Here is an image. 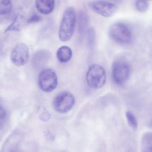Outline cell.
<instances>
[{
	"mask_svg": "<svg viewBox=\"0 0 152 152\" xmlns=\"http://www.w3.org/2000/svg\"><path fill=\"white\" fill-rule=\"evenodd\" d=\"M89 25V18L84 10L79 11L78 15V26L79 33L84 34L87 32Z\"/></svg>",
	"mask_w": 152,
	"mask_h": 152,
	"instance_id": "10",
	"label": "cell"
},
{
	"mask_svg": "<svg viewBox=\"0 0 152 152\" xmlns=\"http://www.w3.org/2000/svg\"><path fill=\"white\" fill-rule=\"evenodd\" d=\"M126 117L129 125L134 129H136L138 126L137 120L132 112L127 111L126 112Z\"/></svg>",
	"mask_w": 152,
	"mask_h": 152,
	"instance_id": "17",
	"label": "cell"
},
{
	"mask_svg": "<svg viewBox=\"0 0 152 152\" xmlns=\"http://www.w3.org/2000/svg\"><path fill=\"white\" fill-rule=\"evenodd\" d=\"M50 56V53L47 50H42L38 52L36 56L38 66L42 67L47 64Z\"/></svg>",
	"mask_w": 152,
	"mask_h": 152,
	"instance_id": "14",
	"label": "cell"
},
{
	"mask_svg": "<svg viewBox=\"0 0 152 152\" xmlns=\"http://www.w3.org/2000/svg\"><path fill=\"white\" fill-rule=\"evenodd\" d=\"M7 119V113L5 109L0 106V129L3 127Z\"/></svg>",
	"mask_w": 152,
	"mask_h": 152,
	"instance_id": "19",
	"label": "cell"
},
{
	"mask_svg": "<svg viewBox=\"0 0 152 152\" xmlns=\"http://www.w3.org/2000/svg\"><path fill=\"white\" fill-rule=\"evenodd\" d=\"M72 50L66 46H63L58 49L57 56L58 60L62 63L69 61L72 57Z\"/></svg>",
	"mask_w": 152,
	"mask_h": 152,
	"instance_id": "11",
	"label": "cell"
},
{
	"mask_svg": "<svg viewBox=\"0 0 152 152\" xmlns=\"http://www.w3.org/2000/svg\"><path fill=\"white\" fill-rule=\"evenodd\" d=\"M96 40V34L94 29L93 28H89L87 31V44L90 50L94 47Z\"/></svg>",
	"mask_w": 152,
	"mask_h": 152,
	"instance_id": "15",
	"label": "cell"
},
{
	"mask_svg": "<svg viewBox=\"0 0 152 152\" xmlns=\"http://www.w3.org/2000/svg\"><path fill=\"white\" fill-rule=\"evenodd\" d=\"M149 125H150V126H151V127L152 128V120H151L150 123H149Z\"/></svg>",
	"mask_w": 152,
	"mask_h": 152,
	"instance_id": "21",
	"label": "cell"
},
{
	"mask_svg": "<svg viewBox=\"0 0 152 152\" xmlns=\"http://www.w3.org/2000/svg\"><path fill=\"white\" fill-rule=\"evenodd\" d=\"M142 152H152V133L145 134L142 138Z\"/></svg>",
	"mask_w": 152,
	"mask_h": 152,
	"instance_id": "13",
	"label": "cell"
},
{
	"mask_svg": "<svg viewBox=\"0 0 152 152\" xmlns=\"http://www.w3.org/2000/svg\"><path fill=\"white\" fill-rule=\"evenodd\" d=\"M109 35L113 40L121 44H127L132 41L131 30L127 25L122 22L113 24L109 29Z\"/></svg>",
	"mask_w": 152,
	"mask_h": 152,
	"instance_id": "3",
	"label": "cell"
},
{
	"mask_svg": "<svg viewBox=\"0 0 152 152\" xmlns=\"http://www.w3.org/2000/svg\"><path fill=\"white\" fill-rule=\"evenodd\" d=\"M88 5L92 10L106 18L113 16L118 9L115 4L106 1H93L89 2Z\"/></svg>",
	"mask_w": 152,
	"mask_h": 152,
	"instance_id": "7",
	"label": "cell"
},
{
	"mask_svg": "<svg viewBox=\"0 0 152 152\" xmlns=\"http://www.w3.org/2000/svg\"><path fill=\"white\" fill-rule=\"evenodd\" d=\"M12 152H17V151H13Z\"/></svg>",
	"mask_w": 152,
	"mask_h": 152,
	"instance_id": "22",
	"label": "cell"
},
{
	"mask_svg": "<svg viewBox=\"0 0 152 152\" xmlns=\"http://www.w3.org/2000/svg\"><path fill=\"white\" fill-rule=\"evenodd\" d=\"M77 16L74 7L66 9L62 16L59 29V37L61 41L67 42L70 40L75 30Z\"/></svg>",
	"mask_w": 152,
	"mask_h": 152,
	"instance_id": "1",
	"label": "cell"
},
{
	"mask_svg": "<svg viewBox=\"0 0 152 152\" xmlns=\"http://www.w3.org/2000/svg\"><path fill=\"white\" fill-rule=\"evenodd\" d=\"M130 67L123 60H117L113 62L112 68V77L114 83L118 86L124 85L129 78Z\"/></svg>",
	"mask_w": 152,
	"mask_h": 152,
	"instance_id": "4",
	"label": "cell"
},
{
	"mask_svg": "<svg viewBox=\"0 0 152 152\" xmlns=\"http://www.w3.org/2000/svg\"><path fill=\"white\" fill-rule=\"evenodd\" d=\"M38 83L42 91L50 93L55 90L58 86V77L52 69H45L40 73L38 77Z\"/></svg>",
	"mask_w": 152,
	"mask_h": 152,
	"instance_id": "6",
	"label": "cell"
},
{
	"mask_svg": "<svg viewBox=\"0 0 152 152\" xmlns=\"http://www.w3.org/2000/svg\"><path fill=\"white\" fill-rule=\"evenodd\" d=\"M136 8L141 12H145L149 9V3L147 1H137L135 2Z\"/></svg>",
	"mask_w": 152,
	"mask_h": 152,
	"instance_id": "18",
	"label": "cell"
},
{
	"mask_svg": "<svg viewBox=\"0 0 152 152\" xmlns=\"http://www.w3.org/2000/svg\"><path fill=\"white\" fill-rule=\"evenodd\" d=\"M75 100L71 93L67 91L61 92L54 98L53 108L57 112L64 113L68 112L75 105Z\"/></svg>",
	"mask_w": 152,
	"mask_h": 152,
	"instance_id": "5",
	"label": "cell"
},
{
	"mask_svg": "<svg viewBox=\"0 0 152 152\" xmlns=\"http://www.w3.org/2000/svg\"><path fill=\"white\" fill-rule=\"evenodd\" d=\"M12 9V3L9 0L0 1V15H5L10 12Z\"/></svg>",
	"mask_w": 152,
	"mask_h": 152,
	"instance_id": "16",
	"label": "cell"
},
{
	"mask_svg": "<svg viewBox=\"0 0 152 152\" xmlns=\"http://www.w3.org/2000/svg\"><path fill=\"white\" fill-rule=\"evenodd\" d=\"M41 17L37 14H34L30 16L28 19V23H34L40 22L41 21Z\"/></svg>",
	"mask_w": 152,
	"mask_h": 152,
	"instance_id": "20",
	"label": "cell"
},
{
	"mask_svg": "<svg viewBox=\"0 0 152 152\" xmlns=\"http://www.w3.org/2000/svg\"><path fill=\"white\" fill-rule=\"evenodd\" d=\"M11 60L17 66H22L27 63L29 60V48L23 43L17 44L12 51Z\"/></svg>",
	"mask_w": 152,
	"mask_h": 152,
	"instance_id": "8",
	"label": "cell"
},
{
	"mask_svg": "<svg viewBox=\"0 0 152 152\" xmlns=\"http://www.w3.org/2000/svg\"><path fill=\"white\" fill-rule=\"evenodd\" d=\"M25 19L22 15H18L12 23L6 29L5 32L12 31H20L24 26Z\"/></svg>",
	"mask_w": 152,
	"mask_h": 152,
	"instance_id": "12",
	"label": "cell"
},
{
	"mask_svg": "<svg viewBox=\"0 0 152 152\" xmlns=\"http://www.w3.org/2000/svg\"><path fill=\"white\" fill-rule=\"evenodd\" d=\"M35 6L37 10L42 14L47 15L54 10L55 1L51 0L48 1H36Z\"/></svg>",
	"mask_w": 152,
	"mask_h": 152,
	"instance_id": "9",
	"label": "cell"
},
{
	"mask_svg": "<svg viewBox=\"0 0 152 152\" xmlns=\"http://www.w3.org/2000/svg\"><path fill=\"white\" fill-rule=\"evenodd\" d=\"M86 79L90 87L94 89L101 88L105 84L106 81L104 68L99 64L91 65L87 72Z\"/></svg>",
	"mask_w": 152,
	"mask_h": 152,
	"instance_id": "2",
	"label": "cell"
}]
</instances>
